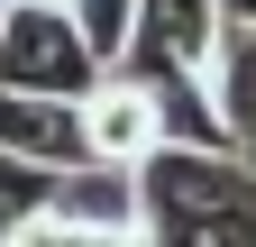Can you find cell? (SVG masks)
Listing matches in <instances>:
<instances>
[{
    "label": "cell",
    "instance_id": "1",
    "mask_svg": "<svg viewBox=\"0 0 256 247\" xmlns=\"http://www.w3.org/2000/svg\"><path fill=\"white\" fill-rule=\"evenodd\" d=\"M138 247H256V165L238 146H146Z\"/></svg>",
    "mask_w": 256,
    "mask_h": 247
},
{
    "label": "cell",
    "instance_id": "2",
    "mask_svg": "<svg viewBox=\"0 0 256 247\" xmlns=\"http://www.w3.org/2000/svg\"><path fill=\"white\" fill-rule=\"evenodd\" d=\"M101 74L74 37L64 10H37V0H10L0 10V92H55V101H82V82Z\"/></svg>",
    "mask_w": 256,
    "mask_h": 247
},
{
    "label": "cell",
    "instance_id": "3",
    "mask_svg": "<svg viewBox=\"0 0 256 247\" xmlns=\"http://www.w3.org/2000/svg\"><path fill=\"white\" fill-rule=\"evenodd\" d=\"M46 220L138 238V165H110V156H74V165H55V174H46Z\"/></svg>",
    "mask_w": 256,
    "mask_h": 247
},
{
    "label": "cell",
    "instance_id": "4",
    "mask_svg": "<svg viewBox=\"0 0 256 247\" xmlns=\"http://www.w3.org/2000/svg\"><path fill=\"white\" fill-rule=\"evenodd\" d=\"M74 119H82V156L138 165L146 146H156V101H146V82L128 74V64L92 74V82H82V101H74Z\"/></svg>",
    "mask_w": 256,
    "mask_h": 247
},
{
    "label": "cell",
    "instance_id": "5",
    "mask_svg": "<svg viewBox=\"0 0 256 247\" xmlns=\"http://www.w3.org/2000/svg\"><path fill=\"white\" fill-rule=\"evenodd\" d=\"M202 92H210L229 146L247 156V146H256V18H247V10L220 18V37H210V55H202Z\"/></svg>",
    "mask_w": 256,
    "mask_h": 247
},
{
    "label": "cell",
    "instance_id": "6",
    "mask_svg": "<svg viewBox=\"0 0 256 247\" xmlns=\"http://www.w3.org/2000/svg\"><path fill=\"white\" fill-rule=\"evenodd\" d=\"M220 18H229V0H138V46L119 64H192L202 74Z\"/></svg>",
    "mask_w": 256,
    "mask_h": 247
},
{
    "label": "cell",
    "instance_id": "7",
    "mask_svg": "<svg viewBox=\"0 0 256 247\" xmlns=\"http://www.w3.org/2000/svg\"><path fill=\"white\" fill-rule=\"evenodd\" d=\"M0 156H28V165H74L82 156V119L74 101H55V92H0Z\"/></svg>",
    "mask_w": 256,
    "mask_h": 247
},
{
    "label": "cell",
    "instance_id": "8",
    "mask_svg": "<svg viewBox=\"0 0 256 247\" xmlns=\"http://www.w3.org/2000/svg\"><path fill=\"white\" fill-rule=\"evenodd\" d=\"M128 74L156 101V146H229V128H220V110H210L192 64H128Z\"/></svg>",
    "mask_w": 256,
    "mask_h": 247
},
{
    "label": "cell",
    "instance_id": "9",
    "mask_svg": "<svg viewBox=\"0 0 256 247\" xmlns=\"http://www.w3.org/2000/svg\"><path fill=\"white\" fill-rule=\"evenodd\" d=\"M64 18H74V37H82V55L101 74L138 46V0H64Z\"/></svg>",
    "mask_w": 256,
    "mask_h": 247
},
{
    "label": "cell",
    "instance_id": "10",
    "mask_svg": "<svg viewBox=\"0 0 256 247\" xmlns=\"http://www.w3.org/2000/svg\"><path fill=\"white\" fill-rule=\"evenodd\" d=\"M37 210H46V165L0 156V238H10L18 220H37Z\"/></svg>",
    "mask_w": 256,
    "mask_h": 247
},
{
    "label": "cell",
    "instance_id": "11",
    "mask_svg": "<svg viewBox=\"0 0 256 247\" xmlns=\"http://www.w3.org/2000/svg\"><path fill=\"white\" fill-rule=\"evenodd\" d=\"M0 247H138V238H110V229H64V220H46V210H37V220H18Z\"/></svg>",
    "mask_w": 256,
    "mask_h": 247
},
{
    "label": "cell",
    "instance_id": "12",
    "mask_svg": "<svg viewBox=\"0 0 256 247\" xmlns=\"http://www.w3.org/2000/svg\"><path fill=\"white\" fill-rule=\"evenodd\" d=\"M229 10H247V18H256V0H229Z\"/></svg>",
    "mask_w": 256,
    "mask_h": 247
},
{
    "label": "cell",
    "instance_id": "13",
    "mask_svg": "<svg viewBox=\"0 0 256 247\" xmlns=\"http://www.w3.org/2000/svg\"><path fill=\"white\" fill-rule=\"evenodd\" d=\"M37 10H64V0H37Z\"/></svg>",
    "mask_w": 256,
    "mask_h": 247
},
{
    "label": "cell",
    "instance_id": "14",
    "mask_svg": "<svg viewBox=\"0 0 256 247\" xmlns=\"http://www.w3.org/2000/svg\"><path fill=\"white\" fill-rule=\"evenodd\" d=\"M0 10H10V0H0Z\"/></svg>",
    "mask_w": 256,
    "mask_h": 247
}]
</instances>
